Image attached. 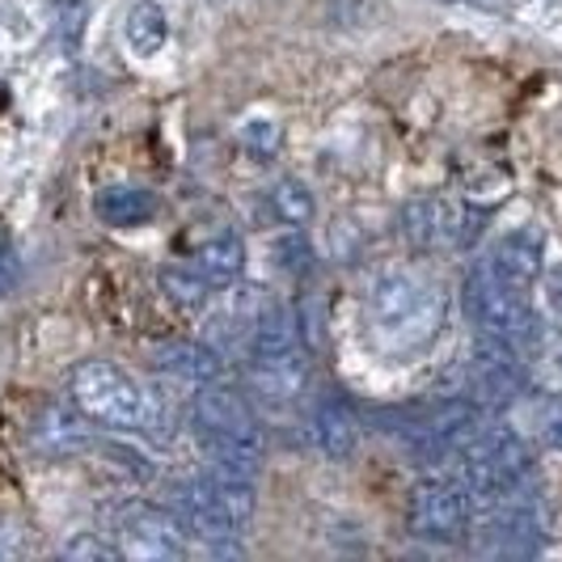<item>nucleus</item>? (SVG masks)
<instances>
[{"label": "nucleus", "instance_id": "f257e3e1", "mask_svg": "<svg viewBox=\"0 0 562 562\" xmlns=\"http://www.w3.org/2000/svg\"><path fill=\"white\" fill-rule=\"evenodd\" d=\"M364 313L372 338L390 356H411V351H423L445 330L449 301H445L440 283L423 280L415 271H385L368 288Z\"/></svg>", "mask_w": 562, "mask_h": 562}, {"label": "nucleus", "instance_id": "6e6552de", "mask_svg": "<svg viewBox=\"0 0 562 562\" xmlns=\"http://www.w3.org/2000/svg\"><path fill=\"white\" fill-rule=\"evenodd\" d=\"M546 533H550V512L537 495L520 486L516 495L486 507L474 541L491 559H529L546 546Z\"/></svg>", "mask_w": 562, "mask_h": 562}, {"label": "nucleus", "instance_id": "4468645a", "mask_svg": "<svg viewBox=\"0 0 562 562\" xmlns=\"http://www.w3.org/2000/svg\"><path fill=\"white\" fill-rule=\"evenodd\" d=\"M482 267L491 276H499L504 283H512V288L529 292L537 276H541V267H546V237H541V228H512V233H504L491 250L482 254Z\"/></svg>", "mask_w": 562, "mask_h": 562}, {"label": "nucleus", "instance_id": "f8f14e48", "mask_svg": "<svg viewBox=\"0 0 562 562\" xmlns=\"http://www.w3.org/2000/svg\"><path fill=\"white\" fill-rule=\"evenodd\" d=\"M119 550H123V559L173 562L187 554V533L173 520V512L140 504L119 520Z\"/></svg>", "mask_w": 562, "mask_h": 562}, {"label": "nucleus", "instance_id": "412c9836", "mask_svg": "<svg viewBox=\"0 0 562 562\" xmlns=\"http://www.w3.org/2000/svg\"><path fill=\"white\" fill-rule=\"evenodd\" d=\"M267 216H271L276 225L305 228L313 216H317V199H313V191L301 178H280V182L267 191Z\"/></svg>", "mask_w": 562, "mask_h": 562}, {"label": "nucleus", "instance_id": "4be33fe9", "mask_svg": "<svg viewBox=\"0 0 562 562\" xmlns=\"http://www.w3.org/2000/svg\"><path fill=\"white\" fill-rule=\"evenodd\" d=\"M161 292L178 310H203V301L212 296V283L199 276L195 262H182V267H166L161 271Z\"/></svg>", "mask_w": 562, "mask_h": 562}, {"label": "nucleus", "instance_id": "2eb2a0df", "mask_svg": "<svg viewBox=\"0 0 562 562\" xmlns=\"http://www.w3.org/2000/svg\"><path fill=\"white\" fill-rule=\"evenodd\" d=\"M30 445L47 457H72V452L93 449V431L81 406H64V402H47L34 419H30Z\"/></svg>", "mask_w": 562, "mask_h": 562}, {"label": "nucleus", "instance_id": "cd10ccee", "mask_svg": "<svg viewBox=\"0 0 562 562\" xmlns=\"http://www.w3.org/2000/svg\"><path fill=\"white\" fill-rule=\"evenodd\" d=\"M546 301H550V310L562 317V267H554V271L546 276Z\"/></svg>", "mask_w": 562, "mask_h": 562}, {"label": "nucleus", "instance_id": "c756f323", "mask_svg": "<svg viewBox=\"0 0 562 562\" xmlns=\"http://www.w3.org/2000/svg\"><path fill=\"white\" fill-rule=\"evenodd\" d=\"M559 360H562V356H559Z\"/></svg>", "mask_w": 562, "mask_h": 562}, {"label": "nucleus", "instance_id": "0eeeda50", "mask_svg": "<svg viewBox=\"0 0 562 562\" xmlns=\"http://www.w3.org/2000/svg\"><path fill=\"white\" fill-rule=\"evenodd\" d=\"M474 516H479V504L457 474L419 479L406 495V529L419 541H440V546L461 541L474 529Z\"/></svg>", "mask_w": 562, "mask_h": 562}, {"label": "nucleus", "instance_id": "1a4fd4ad", "mask_svg": "<svg viewBox=\"0 0 562 562\" xmlns=\"http://www.w3.org/2000/svg\"><path fill=\"white\" fill-rule=\"evenodd\" d=\"M465 397H474L482 411H504L512 402L529 394V368L516 347H507L499 338L479 335L474 356L465 364Z\"/></svg>", "mask_w": 562, "mask_h": 562}, {"label": "nucleus", "instance_id": "39448f33", "mask_svg": "<svg viewBox=\"0 0 562 562\" xmlns=\"http://www.w3.org/2000/svg\"><path fill=\"white\" fill-rule=\"evenodd\" d=\"M482 411L474 397L457 394L440 397L431 406H411L397 415V427H390L397 440L406 445V452L419 465H445L457 461V452L470 445V436L482 427Z\"/></svg>", "mask_w": 562, "mask_h": 562}, {"label": "nucleus", "instance_id": "a878e982", "mask_svg": "<svg viewBox=\"0 0 562 562\" xmlns=\"http://www.w3.org/2000/svg\"><path fill=\"white\" fill-rule=\"evenodd\" d=\"M22 276H26V262L18 254V241L13 233L0 225V296H13L22 288Z\"/></svg>", "mask_w": 562, "mask_h": 562}, {"label": "nucleus", "instance_id": "423d86ee", "mask_svg": "<svg viewBox=\"0 0 562 562\" xmlns=\"http://www.w3.org/2000/svg\"><path fill=\"white\" fill-rule=\"evenodd\" d=\"M68 394L85 419L111 431H140L148 415V394L140 381L111 360H81L68 376Z\"/></svg>", "mask_w": 562, "mask_h": 562}, {"label": "nucleus", "instance_id": "bb28decb", "mask_svg": "<svg viewBox=\"0 0 562 562\" xmlns=\"http://www.w3.org/2000/svg\"><path fill=\"white\" fill-rule=\"evenodd\" d=\"M541 436H546L550 449L562 452V402H554V406L541 415Z\"/></svg>", "mask_w": 562, "mask_h": 562}, {"label": "nucleus", "instance_id": "7ed1b4c3", "mask_svg": "<svg viewBox=\"0 0 562 562\" xmlns=\"http://www.w3.org/2000/svg\"><path fill=\"white\" fill-rule=\"evenodd\" d=\"M452 465H457V479L465 482V491L474 495L479 512H486V507L507 499V495H516L533 479L529 440L507 423H491V427L482 423L479 431L470 436V445L457 452Z\"/></svg>", "mask_w": 562, "mask_h": 562}, {"label": "nucleus", "instance_id": "b1692460", "mask_svg": "<svg viewBox=\"0 0 562 562\" xmlns=\"http://www.w3.org/2000/svg\"><path fill=\"white\" fill-rule=\"evenodd\" d=\"M237 144L250 153L254 161H271V157L283 148V127L276 123V119H250V123H241Z\"/></svg>", "mask_w": 562, "mask_h": 562}, {"label": "nucleus", "instance_id": "dca6fc26", "mask_svg": "<svg viewBox=\"0 0 562 562\" xmlns=\"http://www.w3.org/2000/svg\"><path fill=\"white\" fill-rule=\"evenodd\" d=\"M310 449L326 461H347L360 445V419L351 415V406L342 397H322L310 415Z\"/></svg>", "mask_w": 562, "mask_h": 562}, {"label": "nucleus", "instance_id": "6ab92c4d", "mask_svg": "<svg viewBox=\"0 0 562 562\" xmlns=\"http://www.w3.org/2000/svg\"><path fill=\"white\" fill-rule=\"evenodd\" d=\"M93 212H98V221H106L111 228H136L157 216V199H153V191H144V187L114 182V187L98 191Z\"/></svg>", "mask_w": 562, "mask_h": 562}, {"label": "nucleus", "instance_id": "9b49d317", "mask_svg": "<svg viewBox=\"0 0 562 562\" xmlns=\"http://www.w3.org/2000/svg\"><path fill=\"white\" fill-rule=\"evenodd\" d=\"M479 212L452 207L445 199H415L402 207L397 228L406 233V241H415L419 250H461L474 241L479 233Z\"/></svg>", "mask_w": 562, "mask_h": 562}, {"label": "nucleus", "instance_id": "393cba45", "mask_svg": "<svg viewBox=\"0 0 562 562\" xmlns=\"http://www.w3.org/2000/svg\"><path fill=\"white\" fill-rule=\"evenodd\" d=\"M59 554H64V559H85V562L123 559L119 541H106V537H98V533H77L72 541H64V550H59Z\"/></svg>", "mask_w": 562, "mask_h": 562}, {"label": "nucleus", "instance_id": "f3484780", "mask_svg": "<svg viewBox=\"0 0 562 562\" xmlns=\"http://www.w3.org/2000/svg\"><path fill=\"white\" fill-rule=\"evenodd\" d=\"M157 368L166 372L173 385H182V390H203L207 381H221L225 360H221V351H212L207 342L182 338V342H166V347L157 351Z\"/></svg>", "mask_w": 562, "mask_h": 562}, {"label": "nucleus", "instance_id": "aec40b11", "mask_svg": "<svg viewBox=\"0 0 562 562\" xmlns=\"http://www.w3.org/2000/svg\"><path fill=\"white\" fill-rule=\"evenodd\" d=\"M169 38V18L157 0H136L127 13H123V43L136 52V56H157Z\"/></svg>", "mask_w": 562, "mask_h": 562}, {"label": "nucleus", "instance_id": "9d476101", "mask_svg": "<svg viewBox=\"0 0 562 562\" xmlns=\"http://www.w3.org/2000/svg\"><path fill=\"white\" fill-rule=\"evenodd\" d=\"M169 512L173 520L182 525V533L195 537L199 546L207 550H233V541L246 533L233 512L221 504L216 486L207 482V474H195V479H182L169 486Z\"/></svg>", "mask_w": 562, "mask_h": 562}, {"label": "nucleus", "instance_id": "20e7f679", "mask_svg": "<svg viewBox=\"0 0 562 562\" xmlns=\"http://www.w3.org/2000/svg\"><path fill=\"white\" fill-rule=\"evenodd\" d=\"M461 301H465V313H470V322H474L479 335L499 338L507 347H516L520 356H529V351L541 347L546 326H541L537 310L529 305V292L512 288L499 276H491L482 267V258L470 267V276H465Z\"/></svg>", "mask_w": 562, "mask_h": 562}, {"label": "nucleus", "instance_id": "c85d7f7f", "mask_svg": "<svg viewBox=\"0 0 562 562\" xmlns=\"http://www.w3.org/2000/svg\"><path fill=\"white\" fill-rule=\"evenodd\" d=\"M461 4H479V9H504L507 0H461Z\"/></svg>", "mask_w": 562, "mask_h": 562}, {"label": "nucleus", "instance_id": "f03ea898", "mask_svg": "<svg viewBox=\"0 0 562 562\" xmlns=\"http://www.w3.org/2000/svg\"><path fill=\"white\" fill-rule=\"evenodd\" d=\"M191 431H195V440L203 445L212 465L258 474L262 427H258V411H254V402L246 397V390L225 385V381H207L203 390H195Z\"/></svg>", "mask_w": 562, "mask_h": 562}, {"label": "nucleus", "instance_id": "5701e85b", "mask_svg": "<svg viewBox=\"0 0 562 562\" xmlns=\"http://www.w3.org/2000/svg\"><path fill=\"white\" fill-rule=\"evenodd\" d=\"M276 267L292 280H310L313 267H317V254H313L310 237L301 228H288L280 241H276Z\"/></svg>", "mask_w": 562, "mask_h": 562}, {"label": "nucleus", "instance_id": "ddd939ff", "mask_svg": "<svg viewBox=\"0 0 562 562\" xmlns=\"http://www.w3.org/2000/svg\"><path fill=\"white\" fill-rule=\"evenodd\" d=\"M246 385L262 406H292L310 390V356L305 347L283 356H246Z\"/></svg>", "mask_w": 562, "mask_h": 562}, {"label": "nucleus", "instance_id": "a211bd4d", "mask_svg": "<svg viewBox=\"0 0 562 562\" xmlns=\"http://www.w3.org/2000/svg\"><path fill=\"white\" fill-rule=\"evenodd\" d=\"M191 262L212 288H228L246 276V241L237 233H216L191 254Z\"/></svg>", "mask_w": 562, "mask_h": 562}]
</instances>
